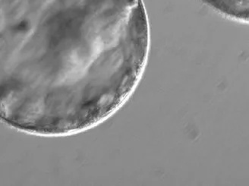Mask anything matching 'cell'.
I'll return each mask as SVG.
<instances>
[{"instance_id": "2", "label": "cell", "mask_w": 249, "mask_h": 186, "mask_svg": "<svg viewBox=\"0 0 249 186\" xmlns=\"http://www.w3.org/2000/svg\"><path fill=\"white\" fill-rule=\"evenodd\" d=\"M223 16L249 23V0H204Z\"/></svg>"}, {"instance_id": "1", "label": "cell", "mask_w": 249, "mask_h": 186, "mask_svg": "<svg viewBox=\"0 0 249 186\" xmlns=\"http://www.w3.org/2000/svg\"><path fill=\"white\" fill-rule=\"evenodd\" d=\"M7 80L99 79L118 100L140 80L148 54L142 0H1Z\"/></svg>"}]
</instances>
